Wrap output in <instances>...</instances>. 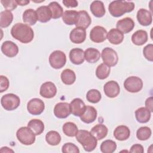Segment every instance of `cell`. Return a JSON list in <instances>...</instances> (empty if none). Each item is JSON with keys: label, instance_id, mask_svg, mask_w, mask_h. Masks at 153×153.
<instances>
[{"label": "cell", "instance_id": "cell-1", "mask_svg": "<svg viewBox=\"0 0 153 153\" xmlns=\"http://www.w3.org/2000/svg\"><path fill=\"white\" fill-rule=\"evenodd\" d=\"M11 34L14 38L23 44L31 42L34 37L33 29L29 25L22 23H16L11 29Z\"/></svg>", "mask_w": 153, "mask_h": 153}, {"label": "cell", "instance_id": "cell-2", "mask_svg": "<svg viewBox=\"0 0 153 153\" xmlns=\"http://www.w3.org/2000/svg\"><path fill=\"white\" fill-rule=\"evenodd\" d=\"M134 7V2L131 1H114L109 4L108 10L111 16L119 17L126 13L131 12Z\"/></svg>", "mask_w": 153, "mask_h": 153}, {"label": "cell", "instance_id": "cell-3", "mask_svg": "<svg viewBox=\"0 0 153 153\" xmlns=\"http://www.w3.org/2000/svg\"><path fill=\"white\" fill-rule=\"evenodd\" d=\"M75 136L77 141L82 145L84 149L87 152L93 151L97 146V140L88 130H80Z\"/></svg>", "mask_w": 153, "mask_h": 153}, {"label": "cell", "instance_id": "cell-4", "mask_svg": "<svg viewBox=\"0 0 153 153\" xmlns=\"http://www.w3.org/2000/svg\"><path fill=\"white\" fill-rule=\"evenodd\" d=\"M35 134L28 127H22L16 132L18 140L25 145H32L35 141Z\"/></svg>", "mask_w": 153, "mask_h": 153}, {"label": "cell", "instance_id": "cell-5", "mask_svg": "<svg viewBox=\"0 0 153 153\" xmlns=\"http://www.w3.org/2000/svg\"><path fill=\"white\" fill-rule=\"evenodd\" d=\"M1 103L5 110L13 111L19 106L20 100L19 97L16 94L8 93L2 96Z\"/></svg>", "mask_w": 153, "mask_h": 153}, {"label": "cell", "instance_id": "cell-6", "mask_svg": "<svg viewBox=\"0 0 153 153\" xmlns=\"http://www.w3.org/2000/svg\"><path fill=\"white\" fill-rule=\"evenodd\" d=\"M66 62V57L64 52L60 50L53 51L49 56V63L51 66L56 69L63 68Z\"/></svg>", "mask_w": 153, "mask_h": 153}, {"label": "cell", "instance_id": "cell-7", "mask_svg": "<svg viewBox=\"0 0 153 153\" xmlns=\"http://www.w3.org/2000/svg\"><path fill=\"white\" fill-rule=\"evenodd\" d=\"M124 87L128 92L137 93L142 89L143 81L137 76H131L124 81Z\"/></svg>", "mask_w": 153, "mask_h": 153}, {"label": "cell", "instance_id": "cell-8", "mask_svg": "<svg viewBox=\"0 0 153 153\" xmlns=\"http://www.w3.org/2000/svg\"><path fill=\"white\" fill-rule=\"evenodd\" d=\"M101 57L103 63L109 67L115 66L118 61V57L117 52L112 48L106 47L102 50Z\"/></svg>", "mask_w": 153, "mask_h": 153}, {"label": "cell", "instance_id": "cell-9", "mask_svg": "<svg viewBox=\"0 0 153 153\" xmlns=\"http://www.w3.org/2000/svg\"><path fill=\"white\" fill-rule=\"evenodd\" d=\"M45 109L44 102L39 98L30 99L27 104V109L29 114L33 115H38L42 114Z\"/></svg>", "mask_w": 153, "mask_h": 153}, {"label": "cell", "instance_id": "cell-10", "mask_svg": "<svg viewBox=\"0 0 153 153\" xmlns=\"http://www.w3.org/2000/svg\"><path fill=\"white\" fill-rule=\"evenodd\" d=\"M107 35L108 32L105 27L100 26H96L90 31V38L94 42L100 43L107 39Z\"/></svg>", "mask_w": 153, "mask_h": 153}, {"label": "cell", "instance_id": "cell-11", "mask_svg": "<svg viewBox=\"0 0 153 153\" xmlns=\"http://www.w3.org/2000/svg\"><path fill=\"white\" fill-rule=\"evenodd\" d=\"M57 93V88L56 85L51 82L47 81L43 83L41 87L39 94L40 95L46 99H51L56 96Z\"/></svg>", "mask_w": 153, "mask_h": 153}, {"label": "cell", "instance_id": "cell-12", "mask_svg": "<svg viewBox=\"0 0 153 153\" xmlns=\"http://www.w3.org/2000/svg\"><path fill=\"white\" fill-rule=\"evenodd\" d=\"M71 113V106L67 102H59L54 108V114L58 118H66Z\"/></svg>", "mask_w": 153, "mask_h": 153}, {"label": "cell", "instance_id": "cell-13", "mask_svg": "<svg viewBox=\"0 0 153 153\" xmlns=\"http://www.w3.org/2000/svg\"><path fill=\"white\" fill-rule=\"evenodd\" d=\"M103 91L107 97L114 98L119 94L120 88L117 82L112 80L108 81L103 86Z\"/></svg>", "mask_w": 153, "mask_h": 153}, {"label": "cell", "instance_id": "cell-14", "mask_svg": "<svg viewBox=\"0 0 153 153\" xmlns=\"http://www.w3.org/2000/svg\"><path fill=\"white\" fill-rule=\"evenodd\" d=\"M69 38L72 42L74 44H81L84 42L86 38L85 29L76 27L70 32Z\"/></svg>", "mask_w": 153, "mask_h": 153}, {"label": "cell", "instance_id": "cell-15", "mask_svg": "<svg viewBox=\"0 0 153 153\" xmlns=\"http://www.w3.org/2000/svg\"><path fill=\"white\" fill-rule=\"evenodd\" d=\"M116 27L117 29L123 34L127 33L133 29L134 27V22L131 18L125 17L117 22Z\"/></svg>", "mask_w": 153, "mask_h": 153}, {"label": "cell", "instance_id": "cell-16", "mask_svg": "<svg viewBox=\"0 0 153 153\" xmlns=\"http://www.w3.org/2000/svg\"><path fill=\"white\" fill-rule=\"evenodd\" d=\"M1 49L2 53L8 57H13L19 53L18 46L11 41H4L1 45Z\"/></svg>", "mask_w": 153, "mask_h": 153}, {"label": "cell", "instance_id": "cell-17", "mask_svg": "<svg viewBox=\"0 0 153 153\" xmlns=\"http://www.w3.org/2000/svg\"><path fill=\"white\" fill-rule=\"evenodd\" d=\"M71 113L76 117H81L85 111L86 106L83 100L79 98L73 99L71 103Z\"/></svg>", "mask_w": 153, "mask_h": 153}, {"label": "cell", "instance_id": "cell-18", "mask_svg": "<svg viewBox=\"0 0 153 153\" xmlns=\"http://www.w3.org/2000/svg\"><path fill=\"white\" fill-rule=\"evenodd\" d=\"M136 17L139 23L142 26H149L152 22V14L144 8H140L137 11Z\"/></svg>", "mask_w": 153, "mask_h": 153}, {"label": "cell", "instance_id": "cell-19", "mask_svg": "<svg viewBox=\"0 0 153 153\" xmlns=\"http://www.w3.org/2000/svg\"><path fill=\"white\" fill-rule=\"evenodd\" d=\"M91 19L88 13L84 10L78 11L77 21L75 25L76 27L87 29L91 24Z\"/></svg>", "mask_w": 153, "mask_h": 153}, {"label": "cell", "instance_id": "cell-20", "mask_svg": "<svg viewBox=\"0 0 153 153\" xmlns=\"http://www.w3.org/2000/svg\"><path fill=\"white\" fill-rule=\"evenodd\" d=\"M97 111L91 106H86L83 114L80 117L81 120L86 124L94 122L97 118Z\"/></svg>", "mask_w": 153, "mask_h": 153}, {"label": "cell", "instance_id": "cell-21", "mask_svg": "<svg viewBox=\"0 0 153 153\" xmlns=\"http://www.w3.org/2000/svg\"><path fill=\"white\" fill-rule=\"evenodd\" d=\"M69 59L74 65H81L84 61V51L82 49L75 48L69 52Z\"/></svg>", "mask_w": 153, "mask_h": 153}, {"label": "cell", "instance_id": "cell-22", "mask_svg": "<svg viewBox=\"0 0 153 153\" xmlns=\"http://www.w3.org/2000/svg\"><path fill=\"white\" fill-rule=\"evenodd\" d=\"M130 130L126 126H119L117 127L114 131V136L118 140H126L130 137Z\"/></svg>", "mask_w": 153, "mask_h": 153}, {"label": "cell", "instance_id": "cell-23", "mask_svg": "<svg viewBox=\"0 0 153 153\" xmlns=\"http://www.w3.org/2000/svg\"><path fill=\"white\" fill-rule=\"evenodd\" d=\"M36 13L38 16V20L41 23H46L50 20L51 13L48 6L43 5L37 8Z\"/></svg>", "mask_w": 153, "mask_h": 153}, {"label": "cell", "instance_id": "cell-24", "mask_svg": "<svg viewBox=\"0 0 153 153\" xmlns=\"http://www.w3.org/2000/svg\"><path fill=\"white\" fill-rule=\"evenodd\" d=\"M107 38L110 43L118 45L123 41L124 34L117 29L112 28L108 33Z\"/></svg>", "mask_w": 153, "mask_h": 153}, {"label": "cell", "instance_id": "cell-25", "mask_svg": "<svg viewBox=\"0 0 153 153\" xmlns=\"http://www.w3.org/2000/svg\"><path fill=\"white\" fill-rule=\"evenodd\" d=\"M90 11L96 17H102L106 13L104 4L102 1H94L90 6Z\"/></svg>", "mask_w": 153, "mask_h": 153}, {"label": "cell", "instance_id": "cell-26", "mask_svg": "<svg viewBox=\"0 0 153 153\" xmlns=\"http://www.w3.org/2000/svg\"><path fill=\"white\" fill-rule=\"evenodd\" d=\"M108 129L106 126L102 124H98L94 126L90 131V133L97 140H101L105 138L108 134Z\"/></svg>", "mask_w": 153, "mask_h": 153}, {"label": "cell", "instance_id": "cell-27", "mask_svg": "<svg viewBox=\"0 0 153 153\" xmlns=\"http://www.w3.org/2000/svg\"><path fill=\"white\" fill-rule=\"evenodd\" d=\"M148 33L144 30H138L131 36V41L136 45H142L148 41Z\"/></svg>", "mask_w": 153, "mask_h": 153}, {"label": "cell", "instance_id": "cell-28", "mask_svg": "<svg viewBox=\"0 0 153 153\" xmlns=\"http://www.w3.org/2000/svg\"><path fill=\"white\" fill-rule=\"evenodd\" d=\"M22 18L23 22L29 26L34 25L38 20V16L36 11L32 8L26 10L23 13Z\"/></svg>", "mask_w": 153, "mask_h": 153}, {"label": "cell", "instance_id": "cell-29", "mask_svg": "<svg viewBox=\"0 0 153 153\" xmlns=\"http://www.w3.org/2000/svg\"><path fill=\"white\" fill-rule=\"evenodd\" d=\"M135 117L137 122L146 123L151 118V112L145 107H140L135 111Z\"/></svg>", "mask_w": 153, "mask_h": 153}, {"label": "cell", "instance_id": "cell-30", "mask_svg": "<svg viewBox=\"0 0 153 153\" xmlns=\"http://www.w3.org/2000/svg\"><path fill=\"white\" fill-rule=\"evenodd\" d=\"M100 57L99 51L94 48H88L84 51V58L85 60L91 63L97 62Z\"/></svg>", "mask_w": 153, "mask_h": 153}, {"label": "cell", "instance_id": "cell-31", "mask_svg": "<svg viewBox=\"0 0 153 153\" xmlns=\"http://www.w3.org/2000/svg\"><path fill=\"white\" fill-rule=\"evenodd\" d=\"M78 11L75 10H66L62 16L63 22L67 25H75L77 21Z\"/></svg>", "mask_w": 153, "mask_h": 153}, {"label": "cell", "instance_id": "cell-32", "mask_svg": "<svg viewBox=\"0 0 153 153\" xmlns=\"http://www.w3.org/2000/svg\"><path fill=\"white\" fill-rule=\"evenodd\" d=\"M27 127L32 130L35 135L41 134L44 130V123L38 119H32L27 123Z\"/></svg>", "mask_w": 153, "mask_h": 153}, {"label": "cell", "instance_id": "cell-33", "mask_svg": "<svg viewBox=\"0 0 153 153\" xmlns=\"http://www.w3.org/2000/svg\"><path fill=\"white\" fill-rule=\"evenodd\" d=\"M60 78L61 80L65 84L72 85L76 80V75L72 70L70 69H66L61 73Z\"/></svg>", "mask_w": 153, "mask_h": 153}, {"label": "cell", "instance_id": "cell-34", "mask_svg": "<svg viewBox=\"0 0 153 153\" xmlns=\"http://www.w3.org/2000/svg\"><path fill=\"white\" fill-rule=\"evenodd\" d=\"M13 20V13L8 10H4L0 13V26L2 28L7 27Z\"/></svg>", "mask_w": 153, "mask_h": 153}, {"label": "cell", "instance_id": "cell-35", "mask_svg": "<svg viewBox=\"0 0 153 153\" xmlns=\"http://www.w3.org/2000/svg\"><path fill=\"white\" fill-rule=\"evenodd\" d=\"M48 8L51 13V17L53 19H56L61 17L63 14V9L62 6L57 2L53 1L49 4Z\"/></svg>", "mask_w": 153, "mask_h": 153}, {"label": "cell", "instance_id": "cell-36", "mask_svg": "<svg viewBox=\"0 0 153 153\" xmlns=\"http://www.w3.org/2000/svg\"><path fill=\"white\" fill-rule=\"evenodd\" d=\"M45 140L50 145L56 146L60 143L61 141V136L57 131L51 130L46 134Z\"/></svg>", "mask_w": 153, "mask_h": 153}, {"label": "cell", "instance_id": "cell-37", "mask_svg": "<svg viewBox=\"0 0 153 153\" xmlns=\"http://www.w3.org/2000/svg\"><path fill=\"white\" fill-rule=\"evenodd\" d=\"M111 72V67L105 63L99 65L96 70V75L100 79H105L109 76Z\"/></svg>", "mask_w": 153, "mask_h": 153}, {"label": "cell", "instance_id": "cell-38", "mask_svg": "<svg viewBox=\"0 0 153 153\" xmlns=\"http://www.w3.org/2000/svg\"><path fill=\"white\" fill-rule=\"evenodd\" d=\"M62 129L64 134L69 137L75 136L78 131V127L72 122L65 123L63 126Z\"/></svg>", "mask_w": 153, "mask_h": 153}, {"label": "cell", "instance_id": "cell-39", "mask_svg": "<svg viewBox=\"0 0 153 153\" xmlns=\"http://www.w3.org/2000/svg\"><path fill=\"white\" fill-rule=\"evenodd\" d=\"M100 148L103 153H112L117 149V144L112 140H106L101 143Z\"/></svg>", "mask_w": 153, "mask_h": 153}, {"label": "cell", "instance_id": "cell-40", "mask_svg": "<svg viewBox=\"0 0 153 153\" xmlns=\"http://www.w3.org/2000/svg\"><path fill=\"white\" fill-rule=\"evenodd\" d=\"M86 98L89 102L92 103H97L100 100L102 95L99 90L96 89H91L87 93Z\"/></svg>", "mask_w": 153, "mask_h": 153}, {"label": "cell", "instance_id": "cell-41", "mask_svg": "<svg viewBox=\"0 0 153 153\" xmlns=\"http://www.w3.org/2000/svg\"><path fill=\"white\" fill-rule=\"evenodd\" d=\"M151 136V130L149 127L143 126L137 129L136 131V137L140 140H148Z\"/></svg>", "mask_w": 153, "mask_h": 153}, {"label": "cell", "instance_id": "cell-42", "mask_svg": "<svg viewBox=\"0 0 153 153\" xmlns=\"http://www.w3.org/2000/svg\"><path fill=\"white\" fill-rule=\"evenodd\" d=\"M62 151L63 153H79V150L76 145L68 142L65 143L62 148Z\"/></svg>", "mask_w": 153, "mask_h": 153}, {"label": "cell", "instance_id": "cell-43", "mask_svg": "<svg viewBox=\"0 0 153 153\" xmlns=\"http://www.w3.org/2000/svg\"><path fill=\"white\" fill-rule=\"evenodd\" d=\"M144 57L149 61H153V45L152 44L146 45L143 50Z\"/></svg>", "mask_w": 153, "mask_h": 153}, {"label": "cell", "instance_id": "cell-44", "mask_svg": "<svg viewBox=\"0 0 153 153\" xmlns=\"http://www.w3.org/2000/svg\"><path fill=\"white\" fill-rule=\"evenodd\" d=\"M1 2L6 10L10 11L16 9L18 5L16 1L14 0H1Z\"/></svg>", "mask_w": 153, "mask_h": 153}, {"label": "cell", "instance_id": "cell-45", "mask_svg": "<svg viewBox=\"0 0 153 153\" xmlns=\"http://www.w3.org/2000/svg\"><path fill=\"white\" fill-rule=\"evenodd\" d=\"M10 82L8 79L4 75L0 76V92L2 93L6 91L9 87Z\"/></svg>", "mask_w": 153, "mask_h": 153}, {"label": "cell", "instance_id": "cell-46", "mask_svg": "<svg viewBox=\"0 0 153 153\" xmlns=\"http://www.w3.org/2000/svg\"><path fill=\"white\" fill-rule=\"evenodd\" d=\"M130 152H136V153H143L144 152V149L142 145L134 144L131 146Z\"/></svg>", "mask_w": 153, "mask_h": 153}, {"label": "cell", "instance_id": "cell-47", "mask_svg": "<svg viewBox=\"0 0 153 153\" xmlns=\"http://www.w3.org/2000/svg\"><path fill=\"white\" fill-rule=\"evenodd\" d=\"M63 4L66 7H76L78 6V1L75 0H64L63 1Z\"/></svg>", "mask_w": 153, "mask_h": 153}, {"label": "cell", "instance_id": "cell-48", "mask_svg": "<svg viewBox=\"0 0 153 153\" xmlns=\"http://www.w3.org/2000/svg\"><path fill=\"white\" fill-rule=\"evenodd\" d=\"M152 101H153L152 97H149L147 98L146 100H145V106L151 112H153Z\"/></svg>", "mask_w": 153, "mask_h": 153}, {"label": "cell", "instance_id": "cell-49", "mask_svg": "<svg viewBox=\"0 0 153 153\" xmlns=\"http://www.w3.org/2000/svg\"><path fill=\"white\" fill-rule=\"evenodd\" d=\"M1 152H14V151L10 149L9 148L7 147V146H4V147H2L0 151Z\"/></svg>", "mask_w": 153, "mask_h": 153}, {"label": "cell", "instance_id": "cell-50", "mask_svg": "<svg viewBox=\"0 0 153 153\" xmlns=\"http://www.w3.org/2000/svg\"><path fill=\"white\" fill-rule=\"evenodd\" d=\"M18 5H21V6H23V5H26L27 4H28L30 1H26V0H23V1H16Z\"/></svg>", "mask_w": 153, "mask_h": 153}]
</instances>
